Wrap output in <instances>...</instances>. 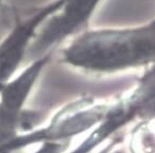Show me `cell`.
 <instances>
[{"label":"cell","mask_w":155,"mask_h":153,"mask_svg":"<svg viewBox=\"0 0 155 153\" xmlns=\"http://www.w3.org/2000/svg\"><path fill=\"white\" fill-rule=\"evenodd\" d=\"M63 64L91 74H117L155 65V17L123 27L88 28L66 42Z\"/></svg>","instance_id":"1"},{"label":"cell","mask_w":155,"mask_h":153,"mask_svg":"<svg viewBox=\"0 0 155 153\" xmlns=\"http://www.w3.org/2000/svg\"><path fill=\"white\" fill-rule=\"evenodd\" d=\"M144 120H155V65L144 69L130 89L107 101L102 120L70 153H92L127 126Z\"/></svg>","instance_id":"2"},{"label":"cell","mask_w":155,"mask_h":153,"mask_svg":"<svg viewBox=\"0 0 155 153\" xmlns=\"http://www.w3.org/2000/svg\"><path fill=\"white\" fill-rule=\"evenodd\" d=\"M107 101L92 96H80L60 106L47 120L28 132L21 133L0 146V153H13L44 142H66L88 134L102 120Z\"/></svg>","instance_id":"3"},{"label":"cell","mask_w":155,"mask_h":153,"mask_svg":"<svg viewBox=\"0 0 155 153\" xmlns=\"http://www.w3.org/2000/svg\"><path fill=\"white\" fill-rule=\"evenodd\" d=\"M48 53L27 62L0 88V146L42 123L40 112L26 108L28 100L53 60Z\"/></svg>","instance_id":"4"},{"label":"cell","mask_w":155,"mask_h":153,"mask_svg":"<svg viewBox=\"0 0 155 153\" xmlns=\"http://www.w3.org/2000/svg\"><path fill=\"white\" fill-rule=\"evenodd\" d=\"M62 5L63 0H50L16 16L12 28L0 41V84L15 76L27 63L30 47L40 29Z\"/></svg>","instance_id":"5"},{"label":"cell","mask_w":155,"mask_h":153,"mask_svg":"<svg viewBox=\"0 0 155 153\" xmlns=\"http://www.w3.org/2000/svg\"><path fill=\"white\" fill-rule=\"evenodd\" d=\"M103 0H63L56 14L42 26L30 47L27 62L45 55L55 54L75 35L89 28V23Z\"/></svg>","instance_id":"6"},{"label":"cell","mask_w":155,"mask_h":153,"mask_svg":"<svg viewBox=\"0 0 155 153\" xmlns=\"http://www.w3.org/2000/svg\"><path fill=\"white\" fill-rule=\"evenodd\" d=\"M127 153H155V120L134 124L128 135Z\"/></svg>","instance_id":"7"},{"label":"cell","mask_w":155,"mask_h":153,"mask_svg":"<svg viewBox=\"0 0 155 153\" xmlns=\"http://www.w3.org/2000/svg\"><path fill=\"white\" fill-rule=\"evenodd\" d=\"M123 140L124 135L123 133H121V134H119V135L114 136V138H111L104 146L101 147L100 150L96 153H127V151L125 149L120 147L122 145V142H123Z\"/></svg>","instance_id":"8"},{"label":"cell","mask_w":155,"mask_h":153,"mask_svg":"<svg viewBox=\"0 0 155 153\" xmlns=\"http://www.w3.org/2000/svg\"><path fill=\"white\" fill-rule=\"evenodd\" d=\"M71 142H44L39 145V149L34 153H65L70 148Z\"/></svg>","instance_id":"9"},{"label":"cell","mask_w":155,"mask_h":153,"mask_svg":"<svg viewBox=\"0 0 155 153\" xmlns=\"http://www.w3.org/2000/svg\"><path fill=\"white\" fill-rule=\"evenodd\" d=\"M3 8V0H0V9Z\"/></svg>","instance_id":"10"}]
</instances>
